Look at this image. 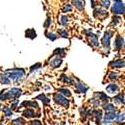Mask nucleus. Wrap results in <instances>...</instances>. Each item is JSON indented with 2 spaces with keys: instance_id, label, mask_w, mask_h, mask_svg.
<instances>
[{
  "instance_id": "37",
  "label": "nucleus",
  "mask_w": 125,
  "mask_h": 125,
  "mask_svg": "<svg viewBox=\"0 0 125 125\" xmlns=\"http://www.w3.org/2000/svg\"><path fill=\"white\" fill-rule=\"evenodd\" d=\"M117 77H118V75H117L116 72H111V73L109 74V79L110 80H116Z\"/></svg>"
},
{
  "instance_id": "25",
  "label": "nucleus",
  "mask_w": 125,
  "mask_h": 125,
  "mask_svg": "<svg viewBox=\"0 0 125 125\" xmlns=\"http://www.w3.org/2000/svg\"><path fill=\"white\" fill-rule=\"evenodd\" d=\"M54 54H56L58 57H63L65 54V49L64 48H57L54 51Z\"/></svg>"
},
{
  "instance_id": "3",
  "label": "nucleus",
  "mask_w": 125,
  "mask_h": 125,
  "mask_svg": "<svg viewBox=\"0 0 125 125\" xmlns=\"http://www.w3.org/2000/svg\"><path fill=\"white\" fill-rule=\"evenodd\" d=\"M54 100L57 104H59V105H61V106H63L65 108L69 107V103H70L69 100L65 96L62 95L61 93H55L54 94Z\"/></svg>"
},
{
  "instance_id": "8",
  "label": "nucleus",
  "mask_w": 125,
  "mask_h": 125,
  "mask_svg": "<svg viewBox=\"0 0 125 125\" xmlns=\"http://www.w3.org/2000/svg\"><path fill=\"white\" fill-rule=\"evenodd\" d=\"M87 35L89 36V40H90V42L93 46H95V47H98L99 46V43H98V38L95 34H93L91 32H87Z\"/></svg>"
},
{
  "instance_id": "15",
  "label": "nucleus",
  "mask_w": 125,
  "mask_h": 125,
  "mask_svg": "<svg viewBox=\"0 0 125 125\" xmlns=\"http://www.w3.org/2000/svg\"><path fill=\"white\" fill-rule=\"evenodd\" d=\"M113 101L115 104H118V105H123L124 104V94H119L117 96H115L113 98Z\"/></svg>"
},
{
  "instance_id": "44",
  "label": "nucleus",
  "mask_w": 125,
  "mask_h": 125,
  "mask_svg": "<svg viewBox=\"0 0 125 125\" xmlns=\"http://www.w3.org/2000/svg\"><path fill=\"white\" fill-rule=\"evenodd\" d=\"M0 125H3V124H0Z\"/></svg>"
},
{
  "instance_id": "36",
  "label": "nucleus",
  "mask_w": 125,
  "mask_h": 125,
  "mask_svg": "<svg viewBox=\"0 0 125 125\" xmlns=\"http://www.w3.org/2000/svg\"><path fill=\"white\" fill-rule=\"evenodd\" d=\"M46 37H48L51 41H54L57 36H56L55 34H53V33H48V32H46Z\"/></svg>"
},
{
  "instance_id": "1",
  "label": "nucleus",
  "mask_w": 125,
  "mask_h": 125,
  "mask_svg": "<svg viewBox=\"0 0 125 125\" xmlns=\"http://www.w3.org/2000/svg\"><path fill=\"white\" fill-rule=\"evenodd\" d=\"M24 73H25V72H24L23 69H12L10 71L9 70L6 71L4 74H6L9 79H12V80L17 81V80H20L23 77Z\"/></svg>"
},
{
  "instance_id": "16",
  "label": "nucleus",
  "mask_w": 125,
  "mask_h": 125,
  "mask_svg": "<svg viewBox=\"0 0 125 125\" xmlns=\"http://www.w3.org/2000/svg\"><path fill=\"white\" fill-rule=\"evenodd\" d=\"M72 3L78 10H83V8H84V1L83 0H72Z\"/></svg>"
},
{
  "instance_id": "23",
  "label": "nucleus",
  "mask_w": 125,
  "mask_h": 125,
  "mask_svg": "<svg viewBox=\"0 0 125 125\" xmlns=\"http://www.w3.org/2000/svg\"><path fill=\"white\" fill-rule=\"evenodd\" d=\"M0 82H1V84H4V85L10 84V80H9V78L7 77L6 74H3V75L0 76Z\"/></svg>"
},
{
  "instance_id": "27",
  "label": "nucleus",
  "mask_w": 125,
  "mask_h": 125,
  "mask_svg": "<svg viewBox=\"0 0 125 125\" xmlns=\"http://www.w3.org/2000/svg\"><path fill=\"white\" fill-rule=\"evenodd\" d=\"M3 111H4V114H5L6 117H11L12 114H13L12 109L9 108V107H4V108H3Z\"/></svg>"
},
{
  "instance_id": "33",
  "label": "nucleus",
  "mask_w": 125,
  "mask_h": 125,
  "mask_svg": "<svg viewBox=\"0 0 125 125\" xmlns=\"http://www.w3.org/2000/svg\"><path fill=\"white\" fill-rule=\"evenodd\" d=\"M62 10H63V12H71L72 11V7L69 4H65L63 6V8H62Z\"/></svg>"
},
{
  "instance_id": "19",
  "label": "nucleus",
  "mask_w": 125,
  "mask_h": 125,
  "mask_svg": "<svg viewBox=\"0 0 125 125\" xmlns=\"http://www.w3.org/2000/svg\"><path fill=\"white\" fill-rule=\"evenodd\" d=\"M106 90H107L109 93H111V94H113V93H116V92L119 90V87H118V85H116V84H110V85L107 86Z\"/></svg>"
},
{
  "instance_id": "22",
  "label": "nucleus",
  "mask_w": 125,
  "mask_h": 125,
  "mask_svg": "<svg viewBox=\"0 0 125 125\" xmlns=\"http://www.w3.org/2000/svg\"><path fill=\"white\" fill-rule=\"evenodd\" d=\"M60 79L63 81V82H65V83H67V84H73V79L72 78H69L68 76H66L65 74H62L61 75V77H60Z\"/></svg>"
},
{
  "instance_id": "13",
  "label": "nucleus",
  "mask_w": 125,
  "mask_h": 125,
  "mask_svg": "<svg viewBox=\"0 0 125 125\" xmlns=\"http://www.w3.org/2000/svg\"><path fill=\"white\" fill-rule=\"evenodd\" d=\"M75 88H76V90L78 91V92H81V93H86L87 92V90H88V87L87 86H85L84 84H82L81 82H77L76 84H75Z\"/></svg>"
},
{
  "instance_id": "40",
  "label": "nucleus",
  "mask_w": 125,
  "mask_h": 125,
  "mask_svg": "<svg viewBox=\"0 0 125 125\" xmlns=\"http://www.w3.org/2000/svg\"><path fill=\"white\" fill-rule=\"evenodd\" d=\"M50 22H51V18L50 17H47V19H46V21L44 22V27H49L50 26Z\"/></svg>"
},
{
  "instance_id": "42",
  "label": "nucleus",
  "mask_w": 125,
  "mask_h": 125,
  "mask_svg": "<svg viewBox=\"0 0 125 125\" xmlns=\"http://www.w3.org/2000/svg\"><path fill=\"white\" fill-rule=\"evenodd\" d=\"M17 107H18V100L16 102H14L12 105H11V109L12 110H15V109H17Z\"/></svg>"
},
{
  "instance_id": "35",
  "label": "nucleus",
  "mask_w": 125,
  "mask_h": 125,
  "mask_svg": "<svg viewBox=\"0 0 125 125\" xmlns=\"http://www.w3.org/2000/svg\"><path fill=\"white\" fill-rule=\"evenodd\" d=\"M101 4H102L103 7L108 8L109 5H110V0H101Z\"/></svg>"
},
{
  "instance_id": "41",
  "label": "nucleus",
  "mask_w": 125,
  "mask_h": 125,
  "mask_svg": "<svg viewBox=\"0 0 125 125\" xmlns=\"http://www.w3.org/2000/svg\"><path fill=\"white\" fill-rule=\"evenodd\" d=\"M30 125H42V123H41V121L39 120H33L30 122Z\"/></svg>"
},
{
  "instance_id": "7",
  "label": "nucleus",
  "mask_w": 125,
  "mask_h": 125,
  "mask_svg": "<svg viewBox=\"0 0 125 125\" xmlns=\"http://www.w3.org/2000/svg\"><path fill=\"white\" fill-rule=\"evenodd\" d=\"M23 116L25 118H33V117H38L39 114L35 113L33 109H26L23 111Z\"/></svg>"
},
{
  "instance_id": "10",
  "label": "nucleus",
  "mask_w": 125,
  "mask_h": 125,
  "mask_svg": "<svg viewBox=\"0 0 125 125\" xmlns=\"http://www.w3.org/2000/svg\"><path fill=\"white\" fill-rule=\"evenodd\" d=\"M94 98H97V99H100L102 100L103 102H108L109 101V97L105 94V93H103V92H97V93H94Z\"/></svg>"
},
{
  "instance_id": "6",
  "label": "nucleus",
  "mask_w": 125,
  "mask_h": 125,
  "mask_svg": "<svg viewBox=\"0 0 125 125\" xmlns=\"http://www.w3.org/2000/svg\"><path fill=\"white\" fill-rule=\"evenodd\" d=\"M113 36V32L112 31H106L105 34H104L103 38H102V44L104 47L108 48L110 46V39Z\"/></svg>"
},
{
  "instance_id": "38",
  "label": "nucleus",
  "mask_w": 125,
  "mask_h": 125,
  "mask_svg": "<svg viewBox=\"0 0 125 125\" xmlns=\"http://www.w3.org/2000/svg\"><path fill=\"white\" fill-rule=\"evenodd\" d=\"M58 32L62 37H68V32L66 30H58Z\"/></svg>"
},
{
  "instance_id": "39",
  "label": "nucleus",
  "mask_w": 125,
  "mask_h": 125,
  "mask_svg": "<svg viewBox=\"0 0 125 125\" xmlns=\"http://www.w3.org/2000/svg\"><path fill=\"white\" fill-rule=\"evenodd\" d=\"M40 67H41V64H40V63H37L36 65H34V66H32V67L30 68V71L33 72V71H35L36 69H38V68H40Z\"/></svg>"
},
{
  "instance_id": "2",
  "label": "nucleus",
  "mask_w": 125,
  "mask_h": 125,
  "mask_svg": "<svg viewBox=\"0 0 125 125\" xmlns=\"http://www.w3.org/2000/svg\"><path fill=\"white\" fill-rule=\"evenodd\" d=\"M21 93H22V91H21V89H20V88H16V87L11 88L8 92L4 93L5 100H7V99L11 100V99L18 98V97H20V95H21Z\"/></svg>"
},
{
  "instance_id": "31",
  "label": "nucleus",
  "mask_w": 125,
  "mask_h": 125,
  "mask_svg": "<svg viewBox=\"0 0 125 125\" xmlns=\"http://www.w3.org/2000/svg\"><path fill=\"white\" fill-rule=\"evenodd\" d=\"M12 124L13 125H23L24 120H22V118H16L14 120H12Z\"/></svg>"
},
{
  "instance_id": "9",
  "label": "nucleus",
  "mask_w": 125,
  "mask_h": 125,
  "mask_svg": "<svg viewBox=\"0 0 125 125\" xmlns=\"http://www.w3.org/2000/svg\"><path fill=\"white\" fill-rule=\"evenodd\" d=\"M61 63H62V59H61V57H58V56H56L52 60H50V65H51V67H53V68L59 67L61 65Z\"/></svg>"
},
{
  "instance_id": "5",
  "label": "nucleus",
  "mask_w": 125,
  "mask_h": 125,
  "mask_svg": "<svg viewBox=\"0 0 125 125\" xmlns=\"http://www.w3.org/2000/svg\"><path fill=\"white\" fill-rule=\"evenodd\" d=\"M115 116H116V112L115 111H107V112H105V115L103 116L101 122L104 125L111 124L114 121V118H115Z\"/></svg>"
},
{
  "instance_id": "26",
  "label": "nucleus",
  "mask_w": 125,
  "mask_h": 125,
  "mask_svg": "<svg viewBox=\"0 0 125 125\" xmlns=\"http://www.w3.org/2000/svg\"><path fill=\"white\" fill-rule=\"evenodd\" d=\"M59 93H61L63 96H67V97H70L71 96V92L68 90V89H64V88H60L59 89Z\"/></svg>"
},
{
  "instance_id": "21",
  "label": "nucleus",
  "mask_w": 125,
  "mask_h": 125,
  "mask_svg": "<svg viewBox=\"0 0 125 125\" xmlns=\"http://www.w3.org/2000/svg\"><path fill=\"white\" fill-rule=\"evenodd\" d=\"M25 36L30 38V39H33L36 37V33H35V30L34 29H28L26 30V32H25Z\"/></svg>"
},
{
  "instance_id": "43",
  "label": "nucleus",
  "mask_w": 125,
  "mask_h": 125,
  "mask_svg": "<svg viewBox=\"0 0 125 125\" xmlns=\"http://www.w3.org/2000/svg\"><path fill=\"white\" fill-rule=\"evenodd\" d=\"M0 110H1V106H0Z\"/></svg>"
},
{
  "instance_id": "30",
  "label": "nucleus",
  "mask_w": 125,
  "mask_h": 125,
  "mask_svg": "<svg viewBox=\"0 0 125 125\" xmlns=\"http://www.w3.org/2000/svg\"><path fill=\"white\" fill-rule=\"evenodd\" d=\"M60 22H61V25L62 26H66L67 23H68V18L66 15H62L61 18H60Z\"/></svg>"
},
{
  "instance_id": "24",
  "label": "nucleus",
  "mask_w": 125,
  "mask_h": 125,
  "mask_svg": "<svg viewBox=\"0 0 125 125\" xmlns=\"http://www.w3.org/2000/svg\"><path fill=\"white\" fill-rule=\"evenodd\" d=\"M79 111H80V115H81V117L83 118V121H85V119L87 118V109L85 108V107H81L80 109H79Z\"/></svg>"
},
{
  "instance_id": "18",
  "label": "nucleus",
  "mask_w": 125,
  "mask_h": 125,
  "mask_svg": "<svg viewBox=\"0 0 125 125\" xmlns=\"http://www.w3.org/2000/svg\"><path fill=\"white\" fill-rule=\"evenodd\" d=\"M113 122H115V123H118V124H123L124 122V113L123 112H120L118 114H116V116L115 118H114V121Z\"/></svg>"
},
{
  "instance_id": "20",
  "label": "nucleus",
  "mask_w": 125,
  "mask_h": 125,
  "mask_svg": "<svg viewBox=\"0 0 125 125\" xmlns=\"http://www.w3.org/2000/svg\"><path fill=\"white\" fill-rule=\"evenodd\" d=\"M94 15L96 17H104V16H107V12L105 11L104 9H101V8H98L97 10H95V12H94Z\"/></svg>"
},
{
  "instance_id": "4",
  "label": "nucleus",
  "mask_w": 125,
  "mask_h": 125,
  "mask_svg": "<svg viewBox=\"0 0 125 125\" xmlns=\"http://www.w3.org/2000/svg\"><path fill=\"white\" fill-rule=\"evenodd\" d=\"M112 13L115 14H123L124 13V4L121 0H114V4L111 7Z\"/></svg>"
},
{
  "instance_id": "29",
  "label": "nucleus",
  "mask_w": 125,
  "mask_h": 125,
  "mask_svg": "<svg viewBox=\"0 0 125 125\" xmlns=\"http://www.w3.org/2000/svg\"><path fill=\"white\" fill-rule=\"evenodd\" d=\"M103 108L105 109L106 112L107 111H115V107H114V105H113V104H109V103H106Z\"/></svg>"
},
{
  "instance_id": "14",
  "label": "nucleus",
  "mask_w": 125,
  "mask_h": 125,
  "mask_svg": "<svg viewBox=\"0 0 125 125\" xmlns=\"http://www.w3.org/2000/svg\"><path fill=\"white\" fill-rule=\"evenodd\" d=\"M21 106L23 107H32V108H38V104L35 101H23Z\"/></svg>"
},
{
  "instance_id": "28",
  "label": "nucleus",
  "mask_w": 125,
  "mask_h": 125,
  "mask_svg": "<svg viewBox=\"0 0 125 125\" xmlns=\"http://www.w3.org/2000/svg\"><path fill=\"white\" fill-rule=\"evenodd\" d=\"M37 99H39V100H41L43 103H44V105H47V104L49 103V99L45 96V95H43V94H41V95H38L37 96Z\"/></svg>"
},
{
  "instance_id": "32",
  "label": "nucleus",
  "mask_w": 125,
  "mask_h": 125,
  "mask_svg": "<svg viewBox=\"0 0 125 125\" xmlns=\"http://www.w3.org/2000/svg\"><path fill=\"white\" fill-rule=\"evenodd\" d=\"M120 21H121V18H120L119 16H114V17H113V20H112V25L116 26Z\"/></svg>"
},
{
  "instance_id": "34",
  "label": "nucleus",
  "mask_w": 125,
  "mask_h": 125,
  "mask_svg": "<svg viewBox=\"0 0 125 125\" xmlns=\"http://www.w3.org/2000/svg\"><path fill=\"white\" fill-rule=\"evenodd\" d=\"M89 101L92 103V105H93V106H95V107H97V106L100 105V101H99V100H96L95 98H92V99H90Z\"/></svg>"
},
{
  "instance_id": "12",
  "label": "nucleus",
  "mask_w": 125,
  "mask_h": 125,
  "mask_svg": "<svg viewBox=\"0 0 125 125\" xmlns=\"http://www.w3.org/2000/svg\"><path fill=\"white\" fill-rule=\"evenodd\" d=\"M111 67L113 68H123L124 67V60L123 59H118L114 60L111 62Z\"/></svg>"
},
{
  "instance_id": "11",
  "label": "nucleus",
  "mask_w": 125,
  "mask_h": 125,
  "mask_svg": "<svg viewBox=\"0 0 125 125\" xmlns=\"http://www.w3.org/2000/svg\"><path fill=\"white\" fill-rule=\"evenodd\" d=\"M93 115L95 116V120H96V123L98 125H101V121H102V118H103V113L101 110H95L93 111Z\"/></svg>"
},
{
  "instance_id": "17",
  "label": "nucleus",
  "mask_w": 125,
  "mask_h": 125,
  "mask_svg": "<svg viewBox=\"0 0 125 125\" xmlns=\"http://www.w3.org/2000/svg\"><path fill=\"white\" fill-rule=\"evenodd\" d=\"M124 45V40H123V37H121L120 35L117 36L116 40H115V47L116 49H121Z\"/></svg>"
}]
</instances>
